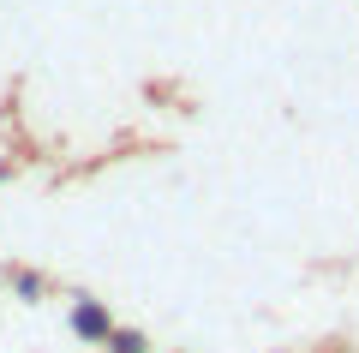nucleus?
Returning <instances> with one entry per match:
<instances>
[{
    "mask_svg": "<svg viewBox=\"0 0 359 353\" xmlns=\"http://www.w3.org/2000/svg\"><path fill=\"white\" fill-rule=\"evenodd\" d=\"M72 335H78V341H108V335H114L108 305H102V300H78V305H72Z\"/></svg>",
    "mask_w": 359,
    "mask_h": 353,
    "instance_id": "1",
    "label": "nucleus"
},
{
    "mask_svg": "<svg viewBox=\"0 0 359 353\" xmlns=\"http://www.w3.org/2000/svg\"><path fill=\"white\" fill-rule=\"evenodd\" d=\"M108 347H114V353H150V341H144L138 329H114V335H108Z\"/></svg>",
    "mask_w": 359,
    "mask_h": 353,
    "instance_id": "2",
    "label": "nucleus"
},
{
    "mask_svg": "<svg viewBox=\"0 0 359 353\" xmlns=\"http://www.w3.org/2000/svg\"><path fill=\"white\" fill-rule=\"evenodd\" d=\"M323 353H347V347H323Z\"/></svg>",
    "mask_w": 359,
    "mask_h": 353,
    "instance_id": "3",
    "label": "nucleus"
}]
</instances>
